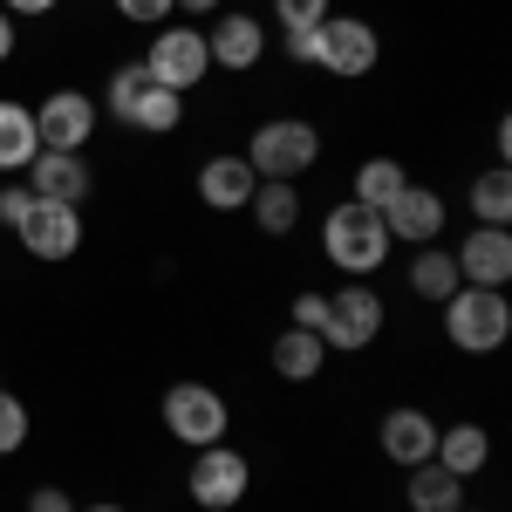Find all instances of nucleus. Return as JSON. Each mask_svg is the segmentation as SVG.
<instances>
[{
    "label": "nucleus",
    "instance_id": "nucleus-17",
    "mask_svg": "<svg viewBox=\"0 0 512 512\" xmlns=\"http://www.w3.org/2000/svg\"><path fill=\"white\" fill-rule=\"evenodd\" d=\"M431 451H437V424L417 403H396L390 417H383V458L410 472V465H431Z\"/></svg>",
    "mask_w": 512,
    "mask_h": 512
},
{
    "label": "nucleus",
    "instance_id": "nucleus-26",
    "mask_svg": "<svg viewBox=\"0 0 512 512\" xmlns=\"http://www.w3.org/2000/svg\"><path fill=\"white\" fill-rule=\"evenodd\" d=\"M274 14H280V28H287V35H315L335 7H328V0H274Z\"/></svg>",
    "mask_w": 512,
    "mask_h": 512
},
{
    "label": "nucleus",
    "instance_id": "nucleus-22",
    "mask_svg": "<svg viewBox=\"0 0 512 512\" xmlns=\"http://www.w3.org/2000/svg\"><path fill=\"white\" fill-rule=\"evenodd\" d=\"M458 287H465V280H458V260H451L437 239L417 246V260H410V294H417V301H451Z\"/></svg>",
    "mask_w": 512,
    "mask_h": 512
},
{
    "label": "nucleus",
    "instance_id": "nucleus-24",
    "mask_svg": "<svg viewBox=\"0 0 512 512\" xmlns=\"http://www.w3.org/2000/svg\"><path fill=\"white\" fill-rule=\"evenodd\" d=\"M410 185V171L396 158H369V164H355V205H369V212H383L396 192Z\"/></svg>",
    "mask_w": 512,
    "mask_h": 512
},
{
    "label": "nucleus",
    "instance_id": "nucleus-19",
    "mask_svg": "<svg viewBox=\"0 0 512 512\" xmlns=\"http://www.w3.org/2000/svg\"><path fill=\"white\" fill-rule=\"evenodd\" d=\"M321 362H328V342H321L315 328H287L274 342V376L280 383H315Z\"/></svg>",
    "mask_w": 512,
    "mask_h": 512
},
{
    "label": "nucleus",
    "instance_id": "nucleus-36",
    "mask_svg": "<svg viewBox=\"0 0 512 512\" xmlns=\"http://www.w3.org/2000/svg\"><path fill=\"white\" fill-rule=\"evenodd\" d=\"M458 512H465V506H458Z\"/></svg>",
    "mask_w": 512,
    "mask_h": 512
},
{
    "label": "nucleus",
    "instance_id": "nucleus-12",
    "mask_svg": "<svg viewBox=\"0 0 512 512\" xmlns=\"http://www.w3.org/2000/svg\"><path fill=\"white\" fill-rule=\"evenodd\" d=\"M376 219H383V233L403 239V246H431V239L444 233V198H437L431 185H403Z\"/></svg>",
    "mask_w": 512,
    "mask_h": 512
},
{
    "label": "nucleus",
    "instance_id": "nucleus-16",
    "mask_svg": "<svg viewBox=\"0 0 512 512\" xmlns=\"http://www.w3.org/2000/svg\"><path fill=\"white\" fill-rule=\"evenodd\" d=\"M28 192L48 198V205H82L89 198V158L82 151H35V164H28Z\"/></svg>",
    "mask_w": 512,
    "mask_h": 512
},
{
    "label": "nucleus",
    "instance_id": "nucleus-15",
    "mask_svg": "<svg viewBox=\"0 0 512 512\" xmlns=\"http://www.w3.org/2000/svg\"><path fill=\"white\" fill-rule=\"evenodd\" d=\"M253 164L239 158V151H219V158L198 164V205H212V212H246L253 205Z\"/></svg>",
    "mask_w": 512,
    "mask_h": 512
},
{
    "label": "nucleus",
    "instance_id": "nucleus-35",
    "mask_svg": "<svg viewBox=\"0 0 512 512\" xmlns=\"http://www.w3.org/2000/svg\"><path fill=\"white\" fill-rule=\"evenodd\" d=\"M76 512H123V506H76Z\"/></svg>",
    "mask_w": 512,
    "mask_h": 512
},
{
    "label": "nucleus",
    "instance_id": "nucleus-33",
    "mask_svg": "<svg viewBox=\"0 0 512 512\" xmlns=\"http://www.w3.org/2000/svg\"><path fill=\"white\" fill-rule=\"evenodd\" d=\"M7 55H14V14L0 7V62H7Z\"/></svg>",
    "mask_w": 512,
    "mask_h": 512
},
{
    "label": "nucleus",
    "instance_id": "nucleus-8",
    "mask_svg": "<svg viewBox=\"0 0 512 512\" xmlns=\"http://www.w3.org/2000/svg\"><path fill=\"white\" fill-rule=\"evenodd\" d=\"M383 315H390V308H383V294H376L369 280H349L342 294H328L321 342H328V349H349V355H355V349H369V342L383 335Z\"/></svg>",
    "mask_w": 512,
    "mask_h": 512
},
{
    "label": "nucleus",
    "instance_id": "nucleus-3",
    "mask_svg": "<svg viewBox=\"0 0 512 512\" xmlns=\"http://www.w3.org/2000/svg\"><path fill=\"white\" fill-rule=\"evenodd\" d=\"M239 158L253 164V178H274V185H294L301 171H315L321 158V130L308 117H274L253 130V144L239 151Z\"/></svg>",
    "mask_w": 512,
    "mask_h": 512
},
{
    "label": "nucleus",
    "instance_id": "nucleus-18",
    "mask_svg": "<svg viewBox=\"0 0 512 512\" xmlns=\"http://www.w3.org/2000/svg\"><path fill=\"white\" fill-rule=\"evenodd\" d=\"M485 458H492V437H485V424H437V451L431 465H444L451 478H478L485 472Z\"/></svg>",
    "mask_w": 512,
    "mask_h": 512
},
{
    "label": "nucleus",
    "instance_id": "nucleus-25",
    "mask_svg": "<svg viewBox=\"0 0 512 512\" xmlns=\"http://www.w3.org/2000/svg\"><path fill=\"white\" fill-rule=\"evenodd\" d=\"M472 219H478V226H506V219H512L506 164H492V171H478V178H472Z\"/></svg>",
    "mask_w": 512,
    "mask_h": 512
},
{
    "label": "nucleus",
    "instance_id": "nucleus-34",
    "mask_svg": "<svg viewBox=\"0 0 512 512\" xmlns=\"http://www.w3.org/2000/svg\"><path fill=\"white\" fill-rule=\"evenodd\" d=\"M171 7H178V14H192V21H198V14H219V0H171Z\"/></svg>",
    "mask_w": 512,
    "mask_h": 512
},
{
    "label": "nucleus",
    "instance_id": "nucleus-32",
    "mask_svg": "<svg viewBox=\"0 0 512 512\" xmlns=\"http://www.w3.org/2000/svg\"><path fill=\"white\" fill-rule=\"evenodd\" d=\"M0 7H7V14H55L62 0H0Z\"/></svg>",
    "mask_w": 512,
    "mask_h": 512
},
{
    "label": "nucleus",
    "instance_id": "nucleus-31",
    "mask_svg": "<svg viewBox=\"0 0 512 512\" xmlns=\"http://www.w3.org/2000/svg\"><path fill=\"white\" fill-rule=\"evenodd\" d=\"M28 512H76V506H69V492L41 485V492H28Z\"/></svg>",
    "mask_w": 512,
    "mask_h": 512
},
{
    "label": "nucleus",
    "instance_id": "nucleus-9",
    "mask_svg": "<svg viewBox=\"0 0 512 512\" xmlns=\"http://www.w3.org/2000/svg\"><path fill=\"white\" fill-rule=\"evenodd\" d=\"M144 76L164 82V89H198V82L212 76V55H205V35L198 28H158L151 48H144Z\"/></svg>",
    "mask_w": 512,
    "mask_h": 512
},
{
    "label": "nucleus",
    "instance_id": "nucleus-28",
    "mask_svg": "<svg viewBox=\"0 0 512 512\" xmlns=\"http://www.w3.org/2000/svg\"><path fill=\"white\" fill-rule=\"evenodd\" d=\"M117 14H123V21H137V28H164L178 7H171V0H117Z\"/></svg>",
    "mask_w": 512,
    "mask_h": 512
},
{
    "label": "nucleus",
    "instance_id": "nucleus-13",
    "mask_svg": "<svg viewBox=\"0 0 512 512\" xmlns=\"http://www.w3.org/2000/svg\"><path fill=\"white\" fill-rule=\"evenodd\" d=\"M451 260H458V280L465 287H506L512 280V233L506 226H472Z\"/></svg>",
    "mask_w": 512,
    "mask_h": 512
},
{
    "label": "nucleus",
    "instance_id": "nucleus-11",
    "mask_svg": "<svg viewBox=\"0 0 512 512\" xmlns=\"http://www.w3.org/2000/svg\"><path fill=\"white\" fill-rule=\"evenodd\" d=\"M21 246H28V260H69L82 246V212L76 205H48V198H35V212L21 219Z\"/></svg>",
    "mask_w": 512,
    "mask_h": 512
},
{
    "label": "nucleus",
    "instance_id": "nucleus-29",
    "mask_svg": "<svg viewBox=\"0 0 512 512\" xmlns=\"http://www.w3.org/2000/svg\"><path fill=\"white\" fill-rule=\"evenodd\" d=\"M28 212H35V192H28V185H7V192H0V226H7V233H21Z\"/></svg>",
    "mask_w": 512,
    "mask_h": 512
},
{
    "label": "nucleus",
    "instance_id": "nucleus-21",
    "mask_svg": "<svg viewBox=\"0 0 512 512\" xmlns=\"http://www.w3.org/2000/svg\"><path fill=\"white\" fill-rule=\"evenodd\" d=\"M246 212H253V226H260L267 239H287L294 226H301V192H294V185H274V178H260Z\"/></svg>",
    "mask_w": 512,
    "mask_h": 512
},
{
    "label": "nucleus",
    "instance_id": "nucleus-2",
    "mask_svg": "<svg viewBox=\"0 0 512 512\" xmlns=\"http://www.w3.org/2000/svg\"><path fill=\"white\" fill-rule=\"evenodd\" d=\"M444 308V342L458 355H492L506 349L512 335V308H506V287H458L451 301H437Z\"/></svg>",
    "mask_w": 512,
    "mask_h": 512
},
{
    "label": "nucleus",
    "instance_id": "nucleus-30",
    "mask_svg": "<svg viewBox=\"0 0 512 512\" xmlns=\"http://www.w3.org/2000/svg\"><path fill=\"white\" fill-rule=\"evenodd\" d=\"M321 321H328V294H294V328H315L321 335Z\"/></svg>",
    "mask_w": 512,
    "mask_h": 512
},
{
    "label": "nucleus",
    "instance_id": "nucleus-23",
    "mask_svg": "<svg viewBox=\"0 0 512 512\" xmlns=\"http://www.w3.org/2000/svg\"><path fill=\"white\" fill-rule=\"evenodd\" d=\"M465 506V478L444 465H410V512H458Z\"/></svg>",
    "mask_w": 512,
    "mask_h": 512
},
{
    "label": "nucleus",
    "instance_id": "nucleus-4",
    "mask_svg": "<svg viewBox=\"0 0 512 512\" xmlns=\"http://www.w3.org/2000/svg\"><path fill=\"white\" fill-rule=\"evenodd\" d=\"M103 96H110V117H117V123L151 130V137H171V130L185 123V96L164 89V82H151V76H144V62H123Z\"/></svg>",
    "mask_w": 512,
    "mask_h": 512
},
{
    "label": "nucleus",
    "instance_id": "nucleus-10",
    "mask_svg": "<svg viewBox=\"0 0 512 512\" xmlns=\"http://www.w3.org/2000/svg\"><path fill=\"white\" fill-rule=\"evenodd\" d=\"M96 103L82 96V89H55V96H41L35 110V137L41 151H89V137H96Z\"/></svg>",
    "mask_w": 512,
    "mask_h": 512
},
{
    "label": "nucleus",
    "instance_id": "nucleus-1",
    "mask_svg": "<svg viewBox=\"0 0 512 512\" xmlns=\"http://www.w3.org/2000/svg\"><path fill=\"white\" fill-rule=\"evenodd\" d=\"M396 239L383 233V219L369 212V205H335L328 219H321V253H328V267H342L349 280H369L383 260H390Z\"/></svg>",
    "mask_w": 512,
    "mask_h": 512
},
{
    "label": "nucleus",
    "instance_id": "nucleus-7",
    "mask_svg": "<svg viewBox=\"0 0 512 512\" xmlns=\"http://www.w3.org/2000/svg\"><path fill=\"white\" fill-rule=\"evenodd\" d=\"M226 424H233V410H226V396L212 390V383H171L164 390V431L178 437V444H226Z\"/></svg>",
    "mask_w": 512,
    "mask_h": 512
},
{
    "label": "nucleus",
    "instance_id": "nucleus-6",
    "mask_svg": "<svg viewBox=\"0 0 512 512\" xmlns=\"http://www.w3.org/2000/svg\"><path fill=\"white\" fill-rule=\"evenodd\" d=\"M185 492H192L198 512H233L239 499L253 492V465H246V451H233V444H205V451H192Z\"/></svg>",
    "mask_w": 512,
    "mask_h": 512
},
{
    "label": "nucleus",
    "instance_id": "nucleus-5",
    "mask_svg": "<svg viewBox=\"0 0 512 512\" xmlns=\"http://www.w3.org/2000/svg\"><path fill=\"white\" fill-rule=\"evenodd\" d=\"M376 55H383V41H376V28H369L362 14H328L315 35H308V62L328 69V76H342V82L369 76Z\"/></svg>",
    "mask_w": 512,
    "mask_h": 512
},
{
    "label": "nucleus",
    "instance_id": "nucleus-14",
    "mask_svg": "<svg viewBox=\"0 0 512 512\" xmlns=\"http://www.w3.org/2000/svg\"><path fill=\"white\" fill-rule=\"evenodd\" d=\"M205 55H212V69H260V55H267V28H260V14H219L212 21V35H205Z\"/></svg>",
    "mask_w": 512,
    "mask_h": 512
},
{
    "label": "nucleus",
    "instance_id": "nucleus-20",
    "mask_svg": "<svg viewBox=\"0 0 512 512\" xmlns=\"http://www.w3.org/2000/svg\"><path fill=\"white\" fill-rule=\"evenodd\" d=\"M35 151H41L35 110H28V103H14V96H0V171H28Z\"/></svg>",
    "mask_w": 512,
    "mask_h": 512
},
{
    "label": "nucleus",
    "instance_id": "nucleus-27",
    "mask_svg": "<svg viewBox=\"0 0 512 512\" xmlns=\"http://www.w3.org/2000/svg\"><path fill=\"white\" fill-rule=\"evenodd\" d=\"M21 444H28V403L0 390V458H14Z\"/></svg>",
    "mask_w": 512,
    "mask_h": 512
}]
</instances>
